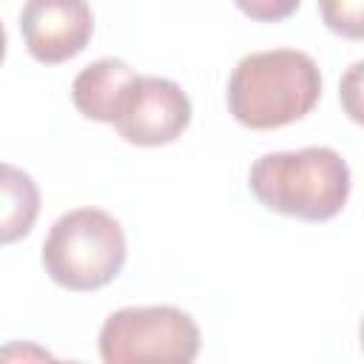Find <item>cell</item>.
I'll list each match as a JSON object with an SVG mask.
<instances>
[{"instance_id": "obj_3", "label": "cell", "mask_w": 364, "mask_h": 364, "mask_svg": "<svg viewBox=\"0 0 364 364\" xmlns=\"http://www.w3.org/2000/svg\"><path fill=\"white\" fill-rule=\"evenodd\" d=\"M125 253L122 225L111 213L100 208H74L51 225L40 259L60 287L91 293L119 276Z\"/></svg>"}, {"instance_id": "obj_13", "label": "cell", "mask_w": 364, "mask_h": 364, "mask_svg": "<svg viewBox=\"0 0 364 364\" xmlns=\"http://www.w3.org/2000/svg\"><path fill=\"white\" fill-rule=\"evenodd\" d=\"M6 60V28H3V23H0V63Z\"/></svg>"}, {"instance_id": "obj_11", "label": "cell", "mask_w": 364, "mask_h": 364, "mask_svg": "<svg viewBox=\"0 0 364 364\" xmlns=\"http://www.w3.org/2000/svg\"><path fill=\"white\" fill-rule=\"evenodd\" d=\"M361 63H353L350 65V71H347V77L341 80V102H344V108H347V114L355 119V122H361V105H358V88H361Z\"/></svg>"}, {"instance_id": "obj_1", "label": "cell", "mask_w": 364, "mask_h": 364, "mask_svg": "<svg viewBox=\"0 0 364 364\" xmlns=\"http://www.w3.org/2000/svg\"><path fill=\"white\" fill-rule=\"evenodd\" d=\"M321 100L316 60L296 48H270L242 57L228 80V108L250 131L284 128L307 117Z\"/></svg>"}, {"instance_id": "obj_6", "label": "cell", "mask_w": 364, "mask_h": 364, "mask_svg": "<svg viewBox=\"0 0 364 364\" xmlns=\"http://www.w3.org/2000/svg\"><path fill=\"white\" fill-rule=\"evenodd\" d=\"M20 34L37 63L57 65L88 46L94 14L88 0H26L20 11Z\"/></svg>"}, {"instance_id": "obj_2", "label": "cell", "mask_w": 364, "mask_h": 364, "mask_svg": "<svg viewBox=\"0 0 364 364\" xmlns=\"http://www.w3.org/2000/svg\"><path fill=\"white\" fill-rule=\"evenodd\" d=\"M247 185L273 213L327 222L338 216L350 196V165L327 145L273 151L250 165Z\"/></svg>"}, {"instance_id": "obj_10", "label": "cell", "mask_w": 364, "mask_h": 364, "mask_svg": "<svg viewBox=\"0 0 364 364\" xmlns=\"http://www.w3.org/2000/svg\"><path fill=\"white\" fill-rule=\"evenodd\" d=\"M236 9L256 20V23H279V20H287L299 6L301 0H233Z\"/></svg>"}, {"instance_id": "obj_9", "label": "cell", "mask_w": 364, "mask_h": 364, "mask_svg": "<svg viewBox=\"0 0 364 364\" xmlns=\"http://www.w3.org/2000/svg\"><path fill=\"white\" fill-rule=\"evenodd\" d=\"M324 26L347 40L364 37V0H318Z\"/></svg>"}, {"instance_id": "obj_8", "label": "cell", "mask_w": 364, "mask_h": 364, "mask_svg": "<svg viewBox=\"0 0 364 364\" xmlns=\"http://www.w3.org/2000/svg\"><path fill=\"white\" fill-rule=\"evenodd\" d=\"M40 213V188L17 165L0 162V245H14L31 233Z\"/></svg>"}, {"instance_id": "obj_12", "label": "cell", "mask_w": 364, "mask_h": 364, "mask_svg": "<svg viewBox=\"0 0 364 364\" xmlns=\"http://www.w3.org/2000/svg\"><path fill=\"white\" fill-rule=\"evenodd\" d=\"M26 358V355H34V358H51V353L48 350H28L26 353V347H20V344H11V347H6V350H0V358Z\"/></svg>"}, {"instance_id": "obj_5", "label": "cell", "mask_w": 364, "mask_h": 364, "mask_svg": "<svg viewBox=\"0 0 364 364\" xmlns=\"http://www.w3.org/2000/svg\"><path fill=\"white\" fill-rule=\"evenodd\" d=\"M191 100L179 82L168 77L134 74L122 91L111 125L125 142L154 148L182 136V131L191 125Z\"/></svg>"}, {"instance_id": "obj_7", "label": "cell", "mask_w": 364, "mask_h": 364, "mask_svg": "<svg viewBox=\"0 0 364 364\" xmlns=\"http://www.w3.org/2000/svg\"><path fill=\"white\" fill-rule=\"evenodd\" d=\"M134 74L136 71L125 60H117V57H102L85 65L71 82L74 108L88 119L111 122L122 100V91L134 80Z\"/></svg>"}, {"instance_id": "obj_4", "label": "cell", "mask_w": 364, "mask_h": 364, "mask_svg": "<svg viewBox=\"0 0 364 364\" xmlns=\"http://www.w3.org/2000/svg\"><path fill=\"white\" fill-rule=\"evenodd\" d=\"M199 327L173 304L119 307L100 327V358L105 364H188L199 355Z\"/></svg>"}]
</instances>
